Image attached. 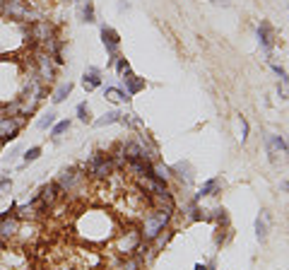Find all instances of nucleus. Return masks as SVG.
Returning <instances> with one entry per match:
<instances>
[{"instance_id":"nucleus-1","label":"nucleus","mask_w":289,"mask_h":270,"mask_svg":"<svg viewBox=\"0 0 289 270\" xmlns=\"http://www.w3.org/2000/svg\"><path fill=\"white\" fill-rule=\"evenodd\" d=\"M75 232L89 244H104L116 237V222L106 210H85L75 222Z\"/></svg>"},{"instance_id":"nucleus-2","label":"nucleus","mask_w":289,"mask_h":270,"mask_svg":"<svg viewBox=\"0 0 289 270\" xmlns=\"http://www.w3.org/2000/svg\"><path fill=\"white\" fill-rule=\"evenodd\" d=\"M27 24L0 17V58H17L29 51Z\"/></svg>"},{"instance_id":"nucleus-3","label":"nucleus","mask_w":289,"mask_h":270,"mask_svg":"<svg viewBox=\"0 0 289 270\" xmlns=\"http://www.w3.org/2000/svg\"><path fill=\"white\" fill-rule=\"evenodd\" d=\"M22 58H0V104H10L22 92Z\"/></svg>"},{"instance_id":"nucleus-4","label":"nucleus","mask_w":289,"mask_h":270,"mask_svg":"<svg viewBox=\"0 0 289 270\" xmlns=\"http://www.w3.org/2000/svg\"><path fill=\"white\" fill-rule=\"evenodd\" d=\"M29 65L34 68V72H36V78L46 85V87H51L55 82V78H58V61H55L51 53H46L44 48H29Z\"/></svg>"},{"instance_id":"nucleus-5","label":"nucleus","mask_w":289,"mask_h":270,"mask_svg":"<svg viewBox=\"0 0 289 270\" xmlns=\"http://www.w3.org/2000/svg\"><path fill=\"white\" fill-rule=\"evenodd\" d=\"M27 121L24 116L20 113H8L5 111V104H0V143H15L17 138L22 135L24 126H27Z\"/></svg>"},{"instance_id":"nucleus-6","label":"nucleus","mask_w":289,"mask_h":270,"mask_svg":"<svg viewBox=\"0 0 289 270\" xmlns=\"http://www.w3.org/2000/svg\"><path fill=\"white\" fill-rule=\"evenodd\" d=\"M169 217H171V210H152V213L145 215V222H142V239H157L164 227L169 224Z\"/></svg>"},{"instance_id":"nucleus-7","label":"nucleus","mask_w":289,"mask_h":270,"mask_svg":"<svg viewBox=\"0 0 289 270\" xmlns=\"http://www.w3.org/2000/svg\"><path fill=\"white\" fill-rule=\"evenodd\" d=\"M85 174L97 179V181H106L113 174V157L104 155V152H94L92 157H89V162H87Z\"/></svg>"},{"instance_id":"nucleus-8","label":"nucleus","mask_w":289,"mask_h":270,"mask_svg":"<svg viewBox=\"0 0 289 270\" xmlns=\"http://www.w3.org/2000/svg\"><path fill=\"white\" fill-rule=\"evenodd\" d=\"M87 179H89V176L85 174V169L70 167V169H63L61 174L55 176V183L61 186L63 193H75V191H80V188L85 186Z\"/></svg>"},{"instance_id":"nucleus-9","label":"nucleus","mask_w":289,"mask_h":270,"mask_svg":"<svg viewBox=\"0 0 289 270\" xmlns=\"http://www.w3.org/2000/svg\"><path fill=\"white\" fill-rule=\"evenodd\" d=\"M113 248L121 256H133V251H138L142 244V232L138 229H128V232H116V237L111 239Z\"/></svg>"},{"instance_id":"nucleus-10","label":"nucleus","mask_w":289,"mask_h":270,"mask_svg":"<svg viewBox=\"0 0 289 270\" xmlns=\"http://www.w3.org/2000/svg\"><path fill=\"white\" fill-rule=\"evenodd\" d=\"M102 41L106 53H109V68H113V63L118 58V46H121V34L113 27H109V24H102Z\"/></svg>"},{"instance_id":"nucleus-11","label":"nucleus","mask_w":289,"mask_h":270,"mask_svg":"<svg viewBox=\"0 0 289 270\" xmlns=\"http://www.w3.org/2000/svg\"><path fill=\"white\" fill-rule=\"evenodd\" d=\"M102 82H104L102 68H97V65H87L85 75H82V87H85L87 92H94L97 87H102Z\"/></svg>"},{"instance_id":"nucleus-12","label":"nucleus","mask_w":289,"mask_h":270,"mask_svg":"<svg viewBox=\"0 0 289 270\" xmlns=\"http://www.w3.org/2000/svg\"><path fill=\"white\" fill-rule=\"evenodd\" d=\"M20 227H22V220L20 217H8V220H3L0 222V239L10 244L12 239L20 237Z\"/></svg>"},{"instance_id":"nucleus-13","label":"nucleus","mask_w":289,"mask_h":270,"mask_svg":"<svg viewBox=\"0 0 289 270\" xmlns=\"http://www.w3.org/2000/svg\"><path fill=\"white\" fill-rule=\"evenodd\" d=\"M121 85H123V89L128 92V94L135 97L138 92H142V89H145V85H147V82H145V78H138L135 72L128 70V72H123V75H121Z\"/></svg>"},{"instance_id":"nucleus-14","label":"nucleus","mask_w":289,"mask_h":270,"mask_svg":"<svg viewBox=\"0 0 289 270\" xmlns=\"http://www.w3.org/2000/svg\"><path fill=\"white\" fill-rule=\"evenodd\" d=\"M258 41L260 46L265 48V53H273V46H275V29L273 24L267 22V20H263L258 27Z\"/></svg>"},{"instance_id":"nucleus-15","label":"nucleus","mask_w":289,"mask_h":270,"mask_svg":"<svg viewBox=\"0 0 289 270\" xmlns=\"http://www.w3.org/2000/svg\"><path fill=\"white\" fill-rule=\"evenodd\" d=\"M265 147H267V155H270L273 162L277 157V152H287V143H284L282 135H265Z\"/></svg>"},{"instance_id":"nucleus-16","label":"nucleus","mask_w":289,"mask_h":270,"mask_svg":"<svg viewBox=\"0 0 289 270\" xmlns=\"http://www.w3.org/2000/svg\"><path fill=\"white\" fill-rule=\"evenodd\" d=\"M104 97L106 99H111V102H116V104H128L133 97L128 94L123 87H116V85H109V87H104Z\"/></svg>"},{"instance_id":"nucleus-17","label":"nucleus","mask_w":289,"mask_h":270,"mask_svg":"<svg viewBox=\"0 0 289 270\" xmlns=\"http://www.w3.org/2000/svg\"><path fill=\"white\" fill-rule=\"evenodd\" d=\"M72 87H75V85H72L70 80H68V82H61V85H58V87H55L53 92H51V104H53V106L63 104L65 99H68V97H70Z\"/></svg>"},{"instance_id":"nucleus-18","label":"nucleus","mask_w":289,"mask_h":270,"mask_svg":"<svg viewBox=\"0 0 289 270\" xmlns=\"http://www.w3.org/2000/svg\"><path fill=\"white\" fill-rule=\"evenodd\" d=\"M267 229H270V217H267L265 210H260V215L256 217V237H258L260 241H265Z\"/></svg>"},{"instance_id":"nucleus-19","label":"nucleus","mask_w":289,"mask_h":270,"mask_svg":"<svg viewBox=\"0 0 289 270\" xmlns=\"http://www.w3.org/2000/svg\"><path fill=\"white\" fill-rule=\"evenodd\" d=\"M118 121H121V111H118V109H113V111L104 113L102 119H94L92 126L94 128H106V126H113V123H118Z\"/></svg>"},{"instance_id":"nucleus-20","label":"nucleus","mask_w":289,"mask_h":270,"mask_svg":"<svg viewBox=\"0 0 289 270\" xmlns=\"http://www.w3.org/2000/svg\"><path fill=\"white\" fill-rule=\"evenodd\" d=\"M41 155H44L41 145H31V147H27V150L22 152V164H24V167H29V164H34Z\"/></svg>"},{"instance_id":"nucleus-21","label":"nucleus","mask_w":289,"mask_h":270,"mask_svg":"<svg viewBox=\"0 0 289 270\" xmlns=\"http://www.w3.org/2000/svg\"><path fill=\"white\" fill-rule=\"evenodd\" d=\"M80 20L87 24H94L97 22V10H94V3L92 0H85L82 3V10H80Z\"/></svg>"},{"instance_id":"nucleus-22","label":"nucleus","mask_w":289,"mask_h":270,"mask_svg":"<svg viewBox=\"0 0 289 270\" xmlns=\"http://www.w3.org/2000/svg\"><path fill=\"white\" fill-rule=\"evenodd\" d=\"M70 128H72V121L70 119H63V121H55L48 133H51V138H53V140H58V138H61V135H65Z\"/></svg>"},{"instance_id":"nucleus-23","label":"nucleus","mask_w":289,"mask_h":270,"mask_svg":"<svg viewBox=\"0 0 289 270\" xmlns=\"http://www.w3.org/2000/svg\"><path fill=\"white\" fill-rule=\"evenodd\" d=\"M219 179H210V181H205L203 186H200V191L196 193V198H205V196H217L219 191Z\"/></svg>"},{"instance_id":"nucleus-24","label":"nucleus","mask_w":289,"mask_h":270,"mask_svg":"<svg viewBox=\"0 0 289 270\" xmlns=\"http://www.w3.org/2000/svg\"><path fill=\"white\" fill-rule=\"evenodd\" d=\"M55 121H58V113L51 109V111H46L39 121H36V130H51V126H53Z\"/></svg>"},{"instance_id":"nucleus-25","label":"nucleus","mask_w":289,"mask_h":270,"mask_svg":"<svg viewBox=\"0 0 289 270\" xmlns=\"http://www.w3.org/2000/svg\"><path fill=\"white\" fill-rule=\"evenodd\" d=\"M75 113H78V121L80 123H92V109H89V104L87 102H80L78 109H75Z\"/></svg>"},{"instance_id":"nucleus-26","label":"nucleus","mask_w":289,"mask_h":270,"mask_svg":"<svg viewBox=\"0 0 289 270\" xmlns=\"http://www.w3.org/2000/svg\"><path fill=\"white\" fill-rule=\"evenodd\" d=\"M22 152H24V147H22L20 143L12 145V147H10V150L5 152V157H3V159H5V164H12L15 159H20V157H22Z\"/></svg>"},{"instance_id":"nucleus-27","label":"nucleus","mask_w":289,"mask_h":270,"mask_svg":"<svg viewBox=\"0 0 289 270\" xmlns=\"http://www.w3.org/2000/svg\"><path fill=\"white\" fill-rule=\"evenodd\" d=\"M10 191H12V179L8 174H0V198L8 196Z\"/></svg>"},{"instance_id":"nucleus-28","label":"nucleus","mask_w":289,"mask_h":270,"mask_svg":"<svg viewBox=\"0 0 289 270\" xmlns=\"http://www.w3.org/2000/svg\"><path fill=\"white\" fill-rule=\"evenodd\" d=\"M138 268H140V263L135 258H130V256H125V261H121L116 265V270H138Z\"/></svg>"},{"instance_id":"nucleus-29","label":"nucleus","mask_w":289,"mask_h":270,"mask_svg":"<svg viewBox=\"0 0 289 270\" xmlns=\"http://www.w3.org/2000/svg\"><path fill=\"white\" fill-rule=\"evenodd\" d=\"M113 68H116V72H118V75H123V72H128V70H130V63H128V58L118 56V58H116V63H113Z\"/></svg>"},{"instance_id":"nucleus-30","label":"nucleus","mask_w":289,"mask_h":270,"mask_svg":"<svg viewBox=\"0 0 289 270\" xmlns=\"http://www.w3.org/2000/svg\"><path fill=\"white\" fill-rule=\"evenodd\" d=\"M273 72L280 78V82L282 85H289V75H287V70L284 68H280V65H273Z\"/></svg>"},{"instance_id":"nucleus-31","label":"nucleus","mask_w":289,"mask_h":270,"mask_svg":"<svg viewBox=\"0 0 289 270\" xmlns=\"http://www.w3.org/2000/svg\"><path fill=\"white\" fill-rule=\"evenodd\" d=\"M239 121H241V143H246L248 140V121L243 119V116Z\"/></svg>"},{"instance_id":"nucleus-32","label":"nucleus","mask_w":289,"mask_h":270,"mask_svg":"<svg viewBox=\"0 0 289 270\" xmlns=\"http://www.w3.org/2000/svg\"><path fill=\"white\" fill-rule=\"evenodd\" d=\"M196 270H210V268H207V265H203V263H198Z\"/></svg>"},{"instance_id":"nucleus-33","label":"nucleus","mask_w":289,"mask_h":270,"mask_svg":"<svg viewBox=\"0 0 289 270\" xmlns=\"http://www.w3.org/2000/svg\"><path fill=\"white\" fill-rule=\"evenodd\" d=\"M217 3H222V5H229V0H217Z\"/></svg>"},{"instance_id":"nucleus-34","label":"nucleus","mask_w":289,"mask_h":270,"mask_svg":"<svg viewBox=\"0 0 289 270\" xmlns=\"http://www.w3.org/2000/svg\"><path fill=\"white\" fill-rule=\"evenodd\" d=\"M3 3H5V0H0V12H3Z\"/></svg>"},{"instance_id":"nucleus-35","label":"nucleus","mask_w":289,"mask_h":270,"mask_svg":"<svg viewBox=\"0 0 289 270\" xmlns=\"http://www.w3.org/2000/svg\"><path fill=\"white\" fill-rule=\"evenodd\" d=\"M68 3H78V0H68Z\"/></svg>"}]
</instances>
